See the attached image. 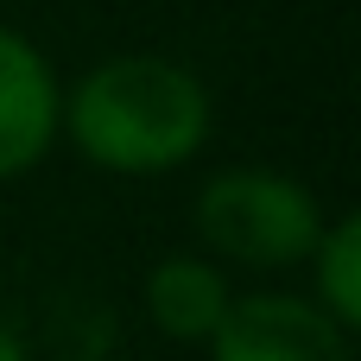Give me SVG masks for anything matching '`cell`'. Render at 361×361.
<instances>
[{
	"instance_id": "1",
	"label": "cell",
	"mask_w": 361,
	"mask_h": 361,
	"mask_svg": "<svg viewBox=\"0 0 361 361\" xmlns=\"http://www.w3.org/2000/svg\"><path fill=\"white\" fill-rule=\"evenodd\" d=\"M216 133L209 82L159 51H114L63 82L57 140L108 178H171L203 159Z\"/></svg>"
},
{
	"instance_id": "2",
	"label": "cell",
	"mask_w": 361,
	"mask_h": 361,
	"mask_svg": "<svg viewBox=\"0 0 361 361\" xmlns=\"http://www.w3.org/2000/svg\"><path fill=\"white\" fill-rule=\"evenodd\" d=\"M324 222L330 209L317 203V190L273 165H222L190 197L197 254H209L216 267H247V273L305 267Z\"/></svg>"
},
{
	"instance_id": "3",
	"label": "cell",
	"mask_w": 361,
	"mask_h": 361,
	"mask_svg": "<svg viewBox=\"0 0 361 361\" xmlns=\"http://www.w3.org/2000/svg\"><path fill=\"white\" fill-rule=\"evenodd\" d=\"M209 361H361L355 336L330 324L305 292H235Z\"/></svg>"
},
{
	"instance_id": "4",
	"label": "cell",
	"mask_w": 361,
	"mask_h": 361,
	"mask_svg": "<svg viewBox=\"0 0 361 361\" xmlns=\"http://www.w3.org/2000/svg\"><path fill=\"white\" fill-rule=\"evenodd\" d=\"M57 108H63V82L51 70V57L0 19V184L38 171L57 146Z\"/></svg>"
},
{
	"instance_id": "5",
	"label": "cell",
	"mask_w": 361,
	"mask_h": 361,
	"mask_svg": "<svg viewBox=\"0 0 361 361\" xmlns=\"http://www.w3.org/2000/svg\"><path fill=\"white\" fill-rule=\"evenodd\" d=\"M140 305H146V324L165 343L209 349V336L222 330V317L235 305V286H228V267H216L209 254H165V260L146 267Z\"/></svg>"
},
{
	"instance_id": "6",
	"label": "cell",
	"mask_w": 361,
	"mask_h": 361,
	"mask_svg": "<svg viewBox=\"0 0 361 361\" xmlns=\"http://www.w3.org/2000/svg\"><path fill=\"white\" fill-rule=\"evenodd\" d=\"M311 305L330 317V324H343L349 336L361 330V216L355 209H343V216H330L324 222V235H317V247H311Z\"/></svg>"
},
{
	"instance_id": "7",
	"label": "cell",
	"mask_w": 361,
	"mask_h": 361,
	"mask_svg": "<svg viewBox=\"0 0 361 361\" xmlns=\"http://www.w3.org/2000/svg\"><path fill=\"white\" fill-rule=\"evenodd\" d=\"M0 361H32V349H25V343H19L6 324H0Z\"/></svg>"
}]
</instances>
